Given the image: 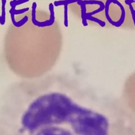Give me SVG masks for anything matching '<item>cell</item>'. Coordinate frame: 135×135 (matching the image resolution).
Segmentation results:
<instances>
[{
  "mask_svg": "<svg viewBox=\"0 0 135 135\" xmlns=\"http://www.w3.org/2000/svg\"><path fill=\"white\" fill-rule=\"evenodd\" d=\"M3 116L0 135H134L113 98L64 75L18 82Z\"/></svg>",
  "mask_w": 135,
  "mask_h": 135,
  "instance_id": "cell-1",
  "label": "cell"
},
{
  "mask_svg": "<svg viewBox=\"0 0 135 135\" xmlns=\"http://www.w3.org/2000/svg\"><path fill=\"white\" fill-rule=\"evenodd\" d=\"M79 0H64V1H55L54 4L56 6L61 5H68L69 3H73L74 2H77Z\"/></svg>",
  "mask_w": 135,
  "mask_h": 135,
  "instance_id": "cell-2",
  "label": "cell"
},
{
  "mask_svg": "<svg viewBox=\"0 0 135 135\" xmlns=\"http://www.w3.org/2000/svg\"><path fill=\"white\" fill-rule=\"evenodd\" d=\"M28 1L29 0H13V1H11V6H13V5L15 6V5L23 3L25 2H27V1Z\"/></svg>",
  "mask_w": 135,
  "mask_h": 135,
  "instance_id": "cell-3",
  "label": "cell"
},
{
  "mask_svg": "<svg viewBox=\"0 0 135 135\" xmlns=\"http://www.w3.org/2000/svg\"><path fill=\"white\" fill-rule=\"evenodd\" d=\"M125 2L127 5H129V4H132L133 3H134L135 0H125Z\"/></svg>",
  "mask_w": 135,
  "mask_h": 135,
  "instance_id": "cell-4",
  "label": "cell"
}]
</instances>
